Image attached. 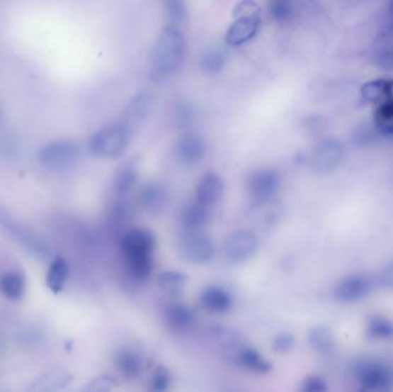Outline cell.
Segmentation results:
<instances>
[{
    "label": "cell",
    "mask_w": 393,
    "mask_h": 392,
    "mask_svg": "<svg viewBox=\"0 0 393 392\" xmlns=\"http://www.w3.org/2000/svg\"><path fill=\"white\" fill-rule=\"evenodd\" d=\"M182 256L193 264H206L214 257V243L208 235L201 230H186L181 237Z\"/></svg>",
    "instance_id": "7"
},
{
    "label": "cell",
    "mask_w": 393,
    "mask_h": 392,
    "mask_svg": "<svg viewBox=\"0 0 393 392\" xmlns=\"http://www.w3.org/2000/svg\"><path fill=\"white\" fill-rule=\"evenodd\" d=\"M258 240L252 231L238 230L229 235L223 244V254L232 264L246 262L256 252Z\"/></svg>",
    "instance_id": "8"
},
{
    "label": "cell",
    "mask_w": 393,
    "mask_h": 392,
    "mask_svg": "<svg viewBox=\"0 0 393 392\" xmlns=\"http://www.w3.org/2000/svg\"><path fill=\"white\" fill-rule=\"evenodd\" d=\"M210 220V206L199 201L188 205L182 213V225L186 230H201Z\"/></svg>",
    "instance_id": "19"
},
{
    "label": "cell",
    "mask_w": 393,
    "mask_h": 392,
    "mask_svg": "<svg viewBox=\"0 0 393 392\" xmlns=\"http://www.w3.org/2000/svg\"><path fill=\"white\" fill-rule=\"evenodd\" d=\"M0 290L11 301L23 298L25 293V279L23 274L18 271L6 274L0 280Z\"/></svg>",
    "instance_id": "24"
},
{
    "label": "cell",
    "mask_w": 393,
    "mask_h": 392,
    "mask_svg": "<svg viewBox=\"0 0 393 392\" xmlns=\"http://www.w3.org/2000/svg\"><path fill=\"white\" fill-rule=\"evenodd\" d=\"M131 215H132V207L128 201H125V198L116 201L110 206V218L116 223L125 225L127 222L130 221Z\"/></svg>",
    "instance_id": "34"
},
{
    "label": "cell",
    "mask_w": 393,
    "mask_h": 392,
    "mask_svg": "<svg viewBox=\"0 0 393 392\" xmlns=\"http://www.w3.org/2000/svg\"><path fill=\"white\" fill-rule=\"evenodd\" d=\"M227 55L220 50H208L200 55L199 67L207 75H217L224 68Z\"/></svg>",
    "instance_id": "28"
},
{
    "label": "cell",
    "mask_w": 393,
    "mask_h": 392,
    "mask_svg": "<svg viewBox=\"0 0 393 392\" xmlns=\"http://www.w3.org/2000/svg\"><path fill=\"white\" fill-rule=\"evenodd\" d=\"M188 282L186 274L178 271H162L158 276V284L168 293H176L183 289Z\"/></svg>",
    "instance_id": "31"
},
{
    "label": "cell",
    "mask_w": 393,
    "mask_h": 392,
    "mask_svg": "<svg viewBox=\"0 0 393 392\" xmlns=\"http://www.w3.org/2000/svg\"><path fill=\"white\" fill-rule=\"evenodd\" d=\"M195 315L189 307L183 304H173L165 312V323L171 332H184L193 328Z\"/></svg>",
    "instance_id": "16"
},
{
    "label": "cell",
    "mask_w": 393,
    "mask_h": 392,
    "mask_svg": "<svg viewBox=\"0 0 393 392\" xmlns=\"http://www.w3.org/2000/svg\"><path fill=\"white\" fill-rule=\"evenodd\" d=\"M81 159L79 144L70 140H57L45 144L37 152V162L51 172L73 169Z\"/></svg>",
    "instance_id": "4"
},
{
    "label": "cell",
    "mask_w": 393,
    "mask_h": 392,
    "mask_svg": "<svg viewBox=\"0 0 393 392\" xmlns=\"http://www.w3.org/2000/svg\"><path fill=\"white\" fill-rule=\"evenodd\" d=\"M295 343H296V338L293 335L289 334V332H282L274 338V341L271 343V347L275 352L287 353L293 349Z\"/></svg>",
    "instance_id": "36"
},
{
    "label": "cell",
    "mask_w": 393,
    "mask_h": 392,
    "mask_svg": "<svg viewBox=\"0 0 393 392\" xmlns=\"http://www.w3.org/2000/svg\"><path fill=\"white\" fill-rule=\"evenodd\" d=\"M372 288V282L369 277L355 274L343 279L336 286L334 295L341 303H355L367 297Z\"/></svg>",
    "instance_id": "10"
},
{
    "label": "cell",
    "mask_w": 393,
    "mask_h": 392,
    "mask_svg": "<svg viewBox=\"0 0 393 392\" xmlns=\"http://www.w3.org/2000/svg\"><path fill=\"white\" fill-rule=\"evenodd\" d=\"M68 275H69L68 262L64 258L55 259L46 275V284L55 295H58L64 290Z\"/></svg>",
    "instance_id": "22"
},
{
    "label": "cell",
    "mask_w": 393,
    "mask_h": 392,
    "mask_svg": "<svg viewBox=\"0 0 393 392\" xmlns=\"http://www.w3.org/2000/svg\"><path fill=\"white\" fill-rule=\"evenodd\" d=\"M302 390L304 392H324L326 391V382L321 376H309L302 383Z\"/></svg>",
    "instance_id": "40"
},
{
    "label": "cell",
    "mask_w": 393,
    "mask_h": 392,
    "mask_svg": "<svg viewBox=\"0 0 393 392\" xmlns=\"http://www.w3.org/2000/svg\"><path fill=\"white\" fill-rule=\"evenodd\" d=\"M237 362L239 365L256 371L260 374H266L271 369V365L258 351L254 349H241L237 354Z\"/></svg>",
    "instance_id": "26"
},
{
    "label": "cell",
    "mask_w": 393,
    "mask_h": 392,
    "mask_svg": "<svg viewBox=\"0 0 393 392\" xmlns=\"http://www.w3.org/2000/svg\"><path fill=\"white\" fill-rule=\"evenodd\" d=\"M139 162L137 159L130 158L120 164L114 173L113 186L119 195L125 196L137 182Z\"/></svg>",
    "instance_id": "15"
},
{
    "label": "cell",
    "mask_w": 393,
    "mask_h": 392,
    "mask_svg": "<svg viewBox=\"0 0 393 392\" xmlns=\"http://www.w3.org/2000/svg\"><path fill=\"white\" fill-rule=\"evenodd\" d=\"M73 380L70 373L64 369H53L37 377L31 383L30 390L33 391H55L62 390Z\"/></svg>",
    "instance_id": "17"
},
{
    "label": "cell",
    "mask_w": 393,
    "mask_h": 392,
    "mask_svg": "<svg viewBox=\"0 0 393 392\" xmlns=\"http://www.w3.org/2000/svg\"><path fill=\"white\" fill-rule=\"evenodd\" d=\"M118 367L121 374L127 379H136L142 371L143 362L137 353L130 349L123 351L118 357Z\"/></svg>",
    "instance_id": "29"
},
{
    "label": "cell",
    "mask_w": 393,
    "mask_h": 392,
    "mask_svg": "<svg viewBox=\"0 0 393 392\" xmlns=\"http://www.w3.org/2000/svg\"><path fill=\"white\" fill-rule=\"evenodd\" d=\"M206 146L204 140L195 133H184L177 140L176 155L181 162L186 164H195L204 158Z\"/></svg>",
    "instance_id": "13"
},
{
    "label": "cell",
    "mask_w": 393,
    "mask_h": 392,
    "mask_svg": "<svg viewBox=\"0 0 393 392\" xmlns=\"http://www.w3.org/2000/svg\"><path fill=\"white\" fill-rule=\"evenodd\" d=\"M223 189V179L217 174H205L195 190L197 201L207 206L215 204L222 196Z\"/></svg>",
    "instance_id": "14"
},
{
    "label": "cell",
    "mask_w": 393,
    "mask_h": 392,
    "mask_svg": "<svg viewBox=\"0 0 393 392\" xmlns=\"http://www.w3.org/2000/svg\"><path fill=\"white\" fill-rule=\"evenodd\" d=\"M292 13V0H269V14L275 21H287Z\"/></svg>",
    "instance_id": "33"
},
{
    "label": "cell",
    "mask_w": 393,
    "mask_h": 392,
    "mask_svg": "<svg viewBox=\"0 0 393 392\" xmlns=\"http://www.w3.org/2000/svg\"><path fill=\"white\" fill-rule=\"evenodd\" d=\"M139 201L142 206L149 213H159L165 206V190L156 183H149L140 191Z\"/></svg>",
    "instance_id": "21"
},
{
    "label": "cell",
    "mask_w": 393,
    "mask_h": 392,
    "mask_svg": "<svg viewBox=\"0 0 393 392\" xmlns=\"http://www.w3.org/2000/svg\"><path fill=\"white\" fill-rule=\"evenodd\" d=\"M383 35H385V40H393V14H391V18L387 22L385 29H383Z\"/></svg>",
    "instance_id": "42"
},
{
    "label": "cell",
    "mask_w": 393,
    "mask_h": 392,
    "mask_svg": "<svg viewBox=\"0 0 393 392\" xmlns=\"http://www.w3.org/2000/svg\"><path fill=\"white\" fill-rule=\"evenodd\" d=\"M374 123L380 134L393 135V98L380 103L374 113Z\"/></svg>",
    "instance_id": "25"
},
{
    "label": "cell",
    "mask_w": 393,
    "mask_h": 392,
    "mask_svg": "<svg viewBox=\"0 0 393 392\" xmlns=\"http://www.w3.org/2000/svg\"><path fill=\"white\" fill-rule=\"evenodd\" d=\"M0 119H1V110H0Z\"/></svg>",
    "instance_id": "43"
},
{
    "label": "cell",
    "mask_w": 393,
    "mask_h": 392,
    "mask_svg": "<svg viewBox=\"0 0 393 392\" xmlns=\"http://www.w3.org/2000/svg\"><path fill=\"white\" fill-rule=\"evenodd\" d=\"M354 375L365 389L389 390L393 386V367L383 362L361 360L354 367Z\"/></svg>",
    "instance_id": "5"
},
{
    "label": "cell",
    "mask_w": 393,
    "mask_h": 392,
    "mask_svg": "<svg viewBox=\"0 0 393 392\" xmlns=\"http://www.w3.org/2000/svg\"><path fill=\"white\" fill-rule=\"evenodd\" d=\"M186 37L180 27L168 23L156 38L151 52V69L154 77L166 79L176 73L186 57Z\"/></svg>",
    "instance_id": "1"
},
{
    "label": "cell",
    "mask_w": 393,
    "mask_h": 392,
    "mask_svg": "<svg viewBox=\"0 0 393 392\" xmlns=\"http://www.w3.org/2000/svg\"><path fill=\"white\" fill-rule=\"evenodd\" d=\"M235 21L232 22L226 33V42L229 46L244 45L259 34L261 18L259 7L251 0L238 4L235 9Z\"/></svg>",
    "instance_id": "3"
},
{
    "label": "cell",
    "mask_w": 393,
    "mask_h": 392,
    "mask_svg": "<svg viewBox=\"0 0 393 392\" xmlns=\"http://www.w3.org/2000/svg\"><path fill=\"white\" fill-rule=\"evenodd\" d=\"M162 5L169 25L180 27L188 20L189 11L186 0H162Z\"/></svg>",
    "instance_id": "30"
},
{
    "label": "cell",
    "mask_w": 393,
    "mask_h": 392,
    "mask_svg": "<svg viewBox=\"0 0 393 392\" xmlns=\"http://www.w3.org/2000/svg\"><path fill=\"white\" fill-rule=\"evenodd\" d=\"M129 271L138 280H145L152 271V256H139L127 259Z\"/></svg>",
    "instance_id": "32"
},
{
    "label": "cell",
    "mask_w": 393,
    "mask_h": 392,
    "mask_svg": "<svg viewBox=\"0 0 393 392\" xmlns=\"http://www.w3.org/2000/svg\"><path fill=\"white\" fill-rule=\"evenodd\" d=\"M152 96L149 92H138L127 103L120 121L134 133L142 125V122L147 119L152 108Z\"/></svg>",
    "instance_id": "12"
},
{
    "label": "cell",
    "mask_w": 393,
    "mask_h": 392,
    "mask_svg": "<svg viewBox=\"0 0 393 392\" xmlns=\"http://www.w3.org/2000/svg\"><path fill=\"white\" fill-rule=\"evenodd\" d=\"M375 62L382 69L393 70V47L385 46L381 51H378Z\"/></svg>",
    "instance_id": "39"
},
{
    "label": "cell",
    "mask_w": 393,
    "mask_h": 392,
    "mask_svg": "<svg viewBox=\"0 0 393 392\" xmlns=\"http://www.w3.org/2000/svg\"><path fill=\"white\" fill-rule=\"evenodd\" d=\"M115 388V381L108 375H101L89 382L84 390L88 392H107Z\"/></svg>",
    "instance_id": "35"
},
{
    "label": "cell",
    "mask_w": 393,
    "mask_h": 392,
    "mask_svg": "<svg viewBox=\"0 0 393 392\" xmlns=\"http://www.w3.org/2000/svg\"><path fill=\"white\" fill-rule=\"evenodd\" d=\"M308 343L320 356H330L336 347L335 335L326 325H317L308 332Z\"/></svg>",
    "instance_id": "18"
},
{
    "label": "cell",
    "mask_w": 393,
    "mask_h": 392,
    "mask_svg": "<svg viewBox=\"0 0 393 392\" xmlns=\"http://www.w3.org/2000/svg\"><path fill=\"white\" fill-rule=\"evenodd\" d=\"M378 283L385 289L393 291V260L382 269L380 276H378Z\"/></svg>",
    "instance_id": "41"
},
{
    "label": "cell",
    "mask_w": 393,
    "mask_h": 392,
    "mask_svg": "<svg viewBox=\"0 0 393 392\" xmlns=\"http://www.w3.org/2000/svg\"><path fill=\"white\" fill-rule=\"evenodd\" d=\"M346 149L341 140L326 138L315 146L311 155L313 171L317 174H330L344 164Z\"/></svg>",
    "instance_id": "6"
},
{
    "label": "cell",
    "mask_w": 393,
    "mask_h": 392,
    "mask_svg": "<svg viewBox=\"0 0 393 392\" xmlns=\"http://www.w3.org/2000/svg\"><path fill=\"white\" fill-rule=\"evenodd\" d=\"M366 335L374 341L391 340L393 337V323L383 316H372L367 323Z\"/></svg>",
    "instance_id": "27"
},
{
    "label": "cell",
    "mask_w": 393,
    "mask_h": 392,
    "mask_svg": "<svg viewBox=\"0 0 393 392\" xmlns=\"http://www.w3.org/2000/svg\"><path fill=\"white\" fill-rule=\"evenodd\" d=\"M132 131L119 121L96 131L89 140V150L93 157L115 160L123 157L130 144Z\"/></svg>",
    "instance_id": "2"
},
{
    "label": "cell",
    "mask_w": 393,
    "mask_h": 392,
    "mask_svg": "<svg viewBox=\"0 0 393 392\" xmlns=\"http://www.w3.org/2000/svg\"><path fill=\"white\" fill-rule=\"evenodd\" d=\"M175 118L181 127H188L193 123L195 120V111L189 103H180L175 108Z\"/></svg>",
    "instance_id": "37"
},
{
    "label": "cell",
    "mask_w": 393,
    "mask_h": 392,
    "mask_svg": "<svg viewBox=\"0 0 393 392\" xmlns=\"http://www.w3.org/2000/svg\"><path fill=\"white\" fill-rule=\"evenodd\" d=\"M156 240L149 230L131 229L121 240V250L125 259L139 256H152Z\"/></svg>",
    "instance_id": "11"
},
{
    "label": "cell",
    "mask_w": 393,
    "mask_h": 392,
    "mask_svg": "<svg viewBox=\"0 0 393 392\" xmlns=\"http://www.w3.org/2000/svg\"><path fill=\"white\" fill-rule=\"evenodd\" d=\"M200 303L210 313H224L232 306V298L224 290L212 286L203 292Z\"/></svg>",
    "instance_id": "20"
},
{
    "label": "cell",
    "mask_w": 393,
    "mask_h": 392,
    "mask_svg": "<svg viewBox=\"0 0 393 392\" xmlns=\"http://www.w3.org/2000/svg\"><path fill=\"white\" fill-rule=\"evenodd\" d=\"M280 184V174L271 168L256 169L249 177V191L254 201L270 199Z\"/></svg>",
    "instance_id": "9"
},
{
    "label": "cell",
    "mask_w": 393,
    "mask_h": 392,
    "mask_svg": "<svg viewBox=\"0 0 393 392\" xmlns=\"http://www.w3.org/2000/svg\"><path fill=\"white\" fill-rule=\"evenodd\" d=\"M361 94L367 101L382 103L393 98V81L390 79H375L363 84Z\"/></svg>",
    "instance_id": "23"
},
{
    "label": "cell",
    "mask_w": 393,
    "mask_h": 392,
    "mask_svg": "<svg viewBox=\"0 0 393 392\" xmlns=\"http://www.w3.org/2000/svg\"><path fill=\"white\" fill-rule=\"evenodd\" d=\"M169 386H171V375L165 368H159L156 375L153 376L151 389L153 391H166Z\"/></svg>",
    "instance_id": "38"
}]
</instances>
